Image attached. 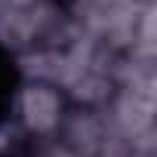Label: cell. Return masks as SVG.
I'll return each instance as SVG.
<instances>
[{
	"mask_svg": "<svg viewBox=\"0 0 157 157\" xmlns=\"http://www.w3.org/2000/svg\"><path fill=\"white\" fill-rule=\"evenodd\" d=\"M65 117V93L49 80H31L19 93V120L28 132L49 136Z\"/></svg>",
	"mask_w": 157,
	"mask_h": 157,
	"instance_id": "obj_1",
	"label": "cell"
}]
</instances>
